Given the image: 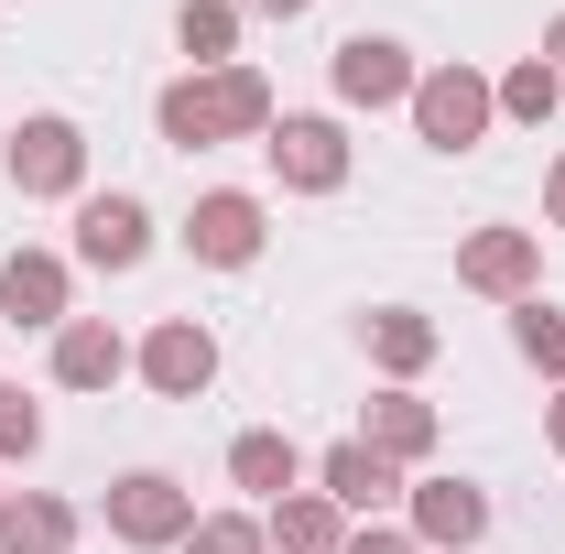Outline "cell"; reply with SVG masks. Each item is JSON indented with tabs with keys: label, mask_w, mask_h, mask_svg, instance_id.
<instances>
[{
	"label": "cell",
	"mask_w": 565,
	"mask_h": 554,
	"mask_svg": "<svg viewBox=\"0 0 565 554\" xmlns=\"http://www.w3.org/2000/svg\"><path fill=\"white\" fill-rule=\"evenodd\" d=\"M87 251H98V262H131V251H141V217L131 207H87Z\"/></svg>",
	"instance_id": "obj_1"
},
{
	"label": "cell",
	"mask_w": 565,
	"mask_h": 554,
	"mask_svg": "<svg viewBox=\"0 0 565 554\" xmlns=\"http://www.w3.org/2000/svg\"><path fill=\"white\" fill-rule=\"evenodd\" d=\"M196 239H207L217 262H239V251H250V207H239V196H217V207L196 217Z\"/></svg>",
	"instance_id": "obj_2"
},
{
	"label": "cell",
	"mask_w": 565,
	"mask_h": 554,
	"mask_svg": "<svg viewBox=\"0 0 565 554\" xmlns=\"http://www.w3.org/2000/svg\"><path fill=\"white\" fill-rule=\"evenodd\" d=\"M349 87H359V98L392 87V44H349Z\"/></svg>",
	"instance_id": "obj_3"
},
{
	"label": "cell",
	"mask_w": 565,
	"mask_h": 554,
	"mask_svg": "<svg viewBox=\"0 0 565 554\" xmlns=\"http://www.w3.org/2000/svg\"><path fill=\"white\" fill-rule=\"evenodd\" d=\"M282 11H294V0H282Z\"/></svg>",
	"instance_id": "obj_4"
}]
</instances>
